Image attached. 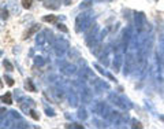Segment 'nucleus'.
Segmentation results:
<instances>
[{
  "mask_svg": "<svg viewBox=\"0 0 164 129\" xmlns=\"http://www.w3.org/2000/svg\"><path fill=\"white\" fill-rule=\"evenodd\" d=\"M0 99H2L3 103H7V104H11V103H12V99H11V93H10V92H7L5 95H3Z\"/></svg>",
  "mask_w": 164,
  "mask_h": 129,
  "instance_id": "f257e3e1",
  "label": "nucleus"
},
{
  "mask_svg": "<svg viewBox=\"0 0 164 129\" xmlns=\"http://www.w3.org/2000/svg\"><path fill=\"white\" fill-rule=\"evenodd\" d=\"M43 21H44V22H56L57 18H56L55 15H49V16H44Z\"/></svg>",
  "mask_w": 164,
  "mask_h": 129,
  "instance_id": "f03ea898",
  "label": "nucleus"
},
{
  "mask_svg": "<svg viewBox=\"0 0 164 129\" xmlns=\"http://www.w3.org/2000/svg\"><path fill=\"white\" fill-rule=\"evenodd\" d=\"M33 4V0H22V5H23V8H30Z\"/></svg>",
  "mask_w": 164,
  "mask_h": 129,
  "instance_id": "7ed1b4c3",
  "label": "nucleus"
},
{
  "mask_svg": "<svg viewBox=\"0 0 164 129\" xmlns=\"http://www.w3.org/2000/svg\"><path fill=\"white\" fill-rule=\"evenodd\" d=\"M5 81H7V84L10 85V87H11V85H14V80L12 78H8V77H7V78H5Z\"/></svg>",
  "mask_w": 164,
  "mask_h": 129,
  "instance_id": "20e7f679",
  "label": "nucleus"
}]
</instances>
